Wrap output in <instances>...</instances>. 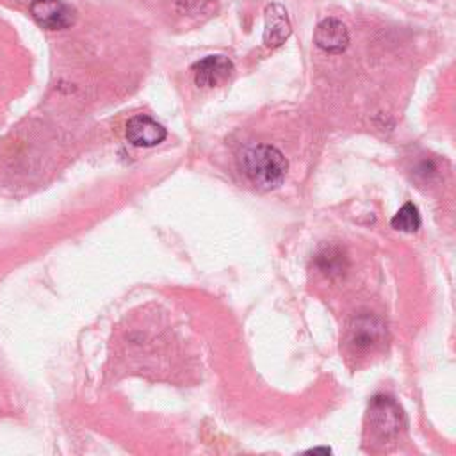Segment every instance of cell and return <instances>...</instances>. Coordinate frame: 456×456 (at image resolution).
<instances>
[{
    "label": "cell",
    "instance_id": "cell-7",
    "mask_svg": "<svg viewBox=\"0 0 456 456\" xmlns=\"http://www.w3.org/2000/svg\"><path fill=\"white\" fill-rule=\"evenodd\" d=\"M315 45L328 53H342L349 45L347 27L337 18H324L314 32Z\"/></svg>",
    "mask_w": 456,
    "mask_h": 456
},
{
    "label": "cell",
    "instance_id": "cell-3",
    "mask_svg": "<svg viewBox=\"0 0 456 456\" xmlns=\"http://www.w3.org/2000/svg\"><path fill=\"white\" fill-rule=\"evenodd\" d=\"M30 14L39 27L48 30L68 28L75 21V11L61 0H34Z\"/></svg>",
    "mask_w": 456,
    "mask_h": 456
},
{
    "label": "cell",
    "instance_id": "cell-11",
    "mask_svg": "<svg viewBox=\"0 0 456 456\" xmlns=\"http://www.w3.org/2000/svg\"><path fill=\"white\" fill-rule=\"evenodd\" d=\"M306 452H322V454H330L331 449H330V447H314V449H308Z\"/></svg>",
    "mask_w": 456,
    "mask_h": 456
},
{
    "label": "cell",
    "instance_id": "cell-2",
    "mask_svg": "<svg viewBox=\"0 0 456 456\" xmlns=\"http://www.w3.org/2000/svg\"><path fill=\"white\" fill-rule=\"evenodd\" d=\"M369 426L379 438H395L404 426L401 406L387 395H376L369 404Z\"/></svg>",
    "mask_w": 456,
    "mask_h": 456
},
{
    "label": "cell",
    "instance_id": "cell-10",
    "mask_svg": "<svg viewBox=\"0 0 456 456\" xmlns=\"http://www.w3.org/2000/svg\"><path fill=\"white\" fill-rule=\"evenodd\" d=\"M212 5V0H178L176 9L180 14H200L207 12Z\"/></svg>",
    "mask_w": 456,
    "mask_h": 456
},
{
    "label": "cell",
    "instance_id": "cell-1",
    "mask_svg": "<svg viewBox=\"0 0 456 456\" xmlns=\"http://www.w3.org/2000/svg\"><path fill=\"white\" fill-rule=\"evenodd\" d=\"M239 166L244 176L258 191H271L283 183L289 162L271 144H249L240 151Z\"/></svg>",
    "mask_w": 456,
    "mask_h": 456
},
{
    "label": "cell",
    "instance_id": "cell-6",
    "mask_svg": "<svg viewBox=\"0 0 456 456\" xmlns=\"http://www.w3.org/2000/svg\"><path fill=\"white\" fill-rule=\"evenodd\" d=\"M292 27L289 14L281 4H267L264 9V43L267 48H276L287 41Z\"/></svg>",
    "mask_w": 456,
    "mask_h": 456
},
{
    "label": "cell",
    "instance_id": "cell-5",
    "mask_svg": "<svg viewBox=\"0 0 456 456\" xmlns=\"http://www.w3.org/2000/svg\"><path fill=\"white\" fill-rule=\"evenodd\" d=\"M125 134H126L128 142H132L134 146H142V148L157 146L167 135L166 128L146 114H137V116L130 118L126 123Z\"/></svg>",
    "mask_w": 456,
    "mask_h": 456
},
{
    "label": "cell",
    "instance_id": "cell-8",
    "mask_svg": "<svg viewBox=\"0 0 456 456\" xmlns=\"http://www.w3.org/2000/svg\"><path fill=\"white\" fill-rule=\"evenodd\" d=\"M381 331H383V326L378 321L365 317V319H360L356 326L351 330L349 342L353 347L369 349L381 338Z\"/></svg>",
    "mask_w": 456,
    "mask_h": 456
},
{
    "label": "cell",
    "instance_id": "cell-4",
    "mask_svg": "<svg viewBox=\"0 0 456 456\" xmlns=\"http://www.w3.org/2000/svg\"><path fill=\"white\" fill-rule=\"evenodd\" d=\"M233 73V64L224 55H208L192 66L194 82L200 87H216L226 82Z\"/></svg>",
    "mask_w": 456,
    "mask_h": 456
},
{
    "label": "cell",
    "instance_id": "cell-9",
    "mask_svg": "<svg viewBox=\"0 0 456 456\" xmlns=\"http://www.w3.org/2000/svg\"><path fill=\"white\" fill-rule=\"evenodd\" d=\"M422 221H420V214H419V208L408 201L404 203L397 214L390 219V226L394 230H399V232H406V233H415L419 228H420Z\"/></svg>",
    "mask_w": 456,
    "mask_h": 456
}]
</instances>
